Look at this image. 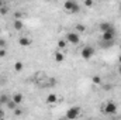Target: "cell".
Here are the masks:
<instances>
[{
	"mask_svg": "<svg viewBox=\"0 0 121 120\" xmlns=\"http://www.w3.org/2000/svg\"><path fill=\"white\" fill-rule=\"evenodd\" d=\"M6 45H7V41L4 38H0V50H6Z\"/></svg>",
	"mask_w": 121,
	"mask_h": 120,
	"instance_id": "obj_19",
	"label": "cell"
},
{
	"mask_svg": "<svg viewBox=\"0 0 121 120\" xmlns=\"http://www.w3.org/2000/svg\"><path fill=\"white\" fill-rule=\"evenodd\" d=\"M45 100H47V103H48V105H54V103H56L59 99H58V96H56L55 93H49V95L47 96V99H45Z\"/></svg>",
	"mask_w": 121,
	"mask_h": 120,
	"instance_id": "obj_7",
	"label": "cell"
},
{
	"mask_svg": "<svg viewBox=\"0 0 121 120\" xmlns=\"http://www.w3.org/2000/svg\"><path fill=\"white\" fill-rule=\"evenodd\" d=\"M99 28H100V31H101V32H106V31H108L110 28H113V27H111V24H110V23L104 21V23H100Z\"/></svg>",
	"mask_w": 121,
	"mask_h": 120,
	"instance_id": "obj_11",
	"label": "cell"
},
{
	"mask_svg": "<svg viewBox=\"0 0 121 120\" xmlns=\"http://www.w3.org/2000/svg\"><path fill=\"white\" fill-rule=\"evenodd\" d=\"M86 7H93L94 6V1L93 0H85V3H83Z\"/></svg>",
	"mask_w": 121,
	"mask_h": 120,
	"instance_id": "obj_20",
	"label": "cell"
},
{
	"mask_svg": "<svg viewBox=\"0 0 121 120\" xmlns=\"http://www.w3.org/2000/svg\"><path fill=\"white\" fill-rule=\"evenodd\" d=\"M7 55V51L6 50H0V58H4Z\"/></svg>",
	"mask_w": 121,
	"mask_h": 120,
	"instance_id": "obj_23",
	"label": "cell"
},
{
	"mask_svg": "<svg viewBox=\"0 0 121 120\" xmlns=\"http://www.w3.org/2000/svg\"><path fill=\"white\" fill-rule=\"evenodd\" d=\"M10 100V97L7 95H1L0 96V105H7V102Z\"/></svg>",
	"mask_w": 121,
	"mask_h": 120,
	"instance_id": "obj_17",
	"label": "cell"
},
{
	"mask_svg": "<svg viewBox=\"0 0 121 120\" xmlns=\"http://www.w3.org/2000/svg\"><path fill=\"white\" fill-rule=\"evenodd\" d=\"M23 68H24V64H23V62H20V61L14 62V71H16V72H21Z\"/></svg>",
	"mask_w": 121,
	"mask_h": 120,
	"instance_id": "obj_12",
	"label": "cell"
},
{
	"mask_svg": "<svg viewBox=\"0 0 121 120\" xmlns=\"http://www.w3.org/2000/svg\"><path fill=\"white\" fill-rule=\"evenodd\" d=\"M91 82H93L94 85H100V83H101V78H100L99 75H93V76H91Z\"/></svg>",
	"mask_w": 121,
	"mask_h": 120,
	"instance_id": "obj_16",
	"label": "cell"
},
{
	"mask_svg": "<svg viewBox=\"0 0 121 120\" xmlns=\"http://www.w3.org/2000/svg\"><path fill=\"white\" fill-rule=\"evenodd\" d=\"M75 4H76V1H75V0H68V1H65V3H63V7H65V10H66V11H69V13H70V10L73 9V6H75Z\"/></svg>",
	"mask_w": 121,
	"mask_h": 120,
	"instance_id": "obj_9",
	"label": "cell"
},
{
	"mask_svg": "<svg viewBox=\"0 0 121 120\" xmlns=\"http://www.w3.org/2000/svg\"><path fill=\"white\" fill-rule=\"evenodd\" d=\"M63 60H65V55H63L60 51H56V52H55V61H56V62H62Z\"/></svg>",
	"mask_w": 121,
	"mask_h": 120,
	"instance_id": "obj_15",
	"label": "cell"
},
{
	"mask_svg": "<svg viewBox=\"0 0 121 120\" xmlns=\"http://www.w3.org/2000/svg\"><path fill=\"white\" fill-rule=\"evenodd\" d=\"M13 27H14V30L16 31H21L23 28H24V23H23V20H14Z\"/></svg>",
	"mask_w": 121,
	"mask_h": 120,
	"instance_id": "obj_8",
	"label": "cell"
},
{
	"mask_svg": "<svg viewBox=\"0 0 121 120\" xmlns=\"http://www.w3.org/2000/svg\"><path fill=\"white\" fill-rule=\"evenodd\" d=\"M0 34H1V27H0Z\"/></svg>",
	"mask_w": 121,
	"mask_h": 120,
	"instance_id": "obj_28",
	"label": "cell"
},
{
	"mask_svg": "<svg viewBox=\"0 0 121 120\" xmlns=\"http://www.w3.org/2000/svg\"><path fill=\"white\" fill-rule=\"evenodd\" d=\"M7 11H9V10H7V7H6V6L0 9V14H1V16H6V14H7Z\"/></svg>",
	"mask_w": 121,
	"mask_h": 120,
	"instance_id": "obj_21",
	"label": "cell"
},
{
	"mask_svg": "<svg viewBox=\"0 0 121 120\" xmlns=\"http://www.w3.org/2000/svg\"><path fill=\"white\" fill-rule=\"evenodd\" d=\"M13 112H14L16 116H21V115H23V110H21V109H16V110H13Z\"/></svg>",
	"mask_w": 121,
	"mask_h": 120,
	"instance_id": "obj_22",
	"label": "cell"
},
{
	"mask_svg": "<svg viewBox=\"0 0 121 120\" xmlns=\"http://www.w3.org/2000/svg\"><path fill=\"white\" fill-rule=\"evenodd\" d=\"M118 74H120V75H121V65H120V66H118Z\"/></svg>",
	"mask_w": 121,
	"mask_h": 120,
	"instance_id": "obj_26",
	"label": "cell"
},
{
	"mask_svg": "<svg viewBox=\"0 0 121 120\" xmlns=\"http://www.w3.org/2000/svg\"><path fill=\"white\" fill-rule=\"evenodd\" d=\"M59 120H65V119H59Z\"/></svg>",
	"mask_w": 121,
	"mask_h": 120,
	"instance_id": "obj_29",
	"label": "cell"
},
{
	"mask_svg": "<svg viewBox=\"0 0 121 120\" xmlns=\"http://www.w3.org/2000/svg\"><path fill=\"white\" fill-rule=\"evenodd\" d=\"M117 105L114 103V102H111V100H108L104 106H103V113L104 115H114V113H117Z\"/></svg>",
	"mask_w": 121,
	"mask_h": 120,
	"instance_id": "obj_1",
	"label": "cell"
},
{
	"mask_svg": "<svg viewBox=\"0 0 121 120\" xmlns=\"http://www.w3.org/2000/svg\"><path fill=\"white\" fill-rule=\"evenodd\" d=\"M120 9H121V4H120Z\"/></svg>",
	"mask_w": 121,
	"mask_h": 120,
	"instance_id": "obj_30",
	"label": "cell"
},
{
	"mask_svg": "<svg viewBox=\"0 0 121 120\" xmlns=\"http://www.w3.org/2000/svg\"><path fill=\"white\" fill-rule=\"evenodd\" d=\"M120 48H121V45H120Z\"/></svg>",
	"mask_w": 121,
	"mask_h": 120,
	"instance_id": "obj_31",
	"label": "cell"
},
{
	"mask_svg": "<svg viewBox=\"0 0 121 120\" xmlns=\"http://www.w3.org/2000/svg\"><path fill=\"white\" fill-rule=\"evenodd\" d=\"M18 44H20L21 47H30L31 45V40L30 38H27V37H21V38L18 40Z\"/></svg>",
	"mask_w": 121,
	"mask_h": 120,
	"instance_id": "obj_10",
	"label": "cell"
},
{
	"mask_svg": "<svg viewBox=\"0 0 121 120\" xmlns=\"http://www.w3.org/2000/svg\"><path fill=\"white\" fill-rule=\"evenodd\" d=\"M3 117H4V113H3V110L0 109V120H3Z\"/></svg>",
	"mask_w": 121,
	"mask_h": 120,
	"instance_id": "obj_24",
	"label": "cell"
},
{
	"mask_svg": "<svg viewBox=\"0 0 121 120\" xmlns=\"http://www.w3.org/2000/svg\"><path fill=\"white\" fill-rule=\"evenodd\" d=\"M85 31H86V26H85V24H76V31H75V32L82 34V32H85Z\"/></svg>",
	"mask_w": 121,
	"mask_h": 120,
	"instance_id": "obj_13",
	"label": "cell"
},
{
	"mask_svg": "<svg viewBox=\"0 0 121 120\" xmlns=\"http://www.w3.org/2000/svg\"><path fill=\"white\" fill-rule=\"evenodd\" d=\"M16 106H17V105H16V103H14V102H13L11 99H10V100L7 102V107H9V109H11V110H16V109H17Z\"/></svg>",
	"mask_w": 121,
	"mask_h": 120,
	"instance_id": "obj_18",
	"label": "cell"
},
{
	"mask_svg": "<svg viewBox=\"0 0 121 120\" xmlns=\"http://www.w3.org/2000/svg\"><path fill=\"white\" fill-rule=\"evenodd\" d=\"M80 115V107L78 106H73V107H69L66 110V119L68 120H76Z\"/></svg>",
	"mask_w": 121,
	"mask_h": 120,
	"instance_id": "obj_2",
	"label": "cell"
},
{
	"mask_svg": "<svg viewBox=\"0 0 121 120\" xmlns=\"http://www.w3.org/2000/svg\"><path fill=\"white\" fill-rule=\"evenodd\" d=\"M11 100H13L16 105H21V103H23V100H24V96H23L21 93H14V95H13V97H11Z\"/></svg>",
	"mask_w": 121,
	"mask_h": 120,
	"instance_id": "obj_6",
	"label": "cell"
},
{
	"mask_svg": "<svg viewBox=\"0 0 121 120\" xmlns=\"http://www.w3.org/2000/svg\"><path fill=\"white\" fill-rule=\"evenodd\" d=\"M118 61H120V65H121V55L118 57Z\"/></svg>",
	"mask_w": 121,
	"mask_h": 120,
	"instance_id": "obj_27",
	"label": "cell"
},
{
	"mask_svg": "<svg viewBox=\"0 0 121 120\" xmlns=\"http://www.w3.org/2000/svg\"><path fill=\"white\" fill-rule=\"evenodd\" d=\"M56 45H58L59 50H63V48L68 47V41H66V40H59V41L56 42Z\"/></svg>",
	"mask_w": 121,
	"mask_h": 120,
	"instance_id": "obj_14",
	"label": "cell"
},
{
	"mask_svg": "<svg viewBox=\"0 0 121 120\" xmlns=\"http://www.w3.org/2000/svg\"><path fill=\"white\" fill-rule=\"evenodd\" d=\"M66 41L70 42V44H73V45H76V44L80 42V37H79L78 32H72V31H70V32L66 34Z\"/></svg>",
	"mask_w": 121,
	"mask_h": 120,
	"instance_id": "obj_4",
	"label": "cell"
},
{
	"mask_svg": "<svg viewBox=\"0 0 121 120\" xmlns=\"http://www.w3.org/2000/svg\"><path fill=\"white\" fill-rule=\"evenodd\" d=\"M114 34H116L114 28H110V30L106 31V32H101V40L104 42H111L114 40Z\"/></svg>",
	"mask_w": 121,
	"mask_h": 120,
	"instance_id": "obj_5",
	"label": "cell"
},
{
	"mask_svg": "<svg viewBox=\"0 0 121 120\" xmlns=\"http://www.w3.org/2000/svg\"><path fill=\"white\" fill-rule=\"evenodd\" d=\"M80 55H82V58L86 61H89L94 55V48L90 47V45H86V47H83L82 48V51H80Z\"/></svg>",
	"mask_w": 121,
	"mask_h": 120,
	"instance_id": "obj_3",
	"label": "cell"
},
{
	"mask_svg": "<svg viewBox=\"0 0 121 120\" xmlns=\"http://www.w3.org/2000/svg\"><path fill=\"white\" fill-rule=\"evenodd\" d=\"M1 7H4V3H3V1L0 0V9H1Z\"/></svg>",
	"mask_w": 121,
	"mask_h": 120,
	"instance_id": "obj_25",
	"label": "cell"
}]
</instances>
